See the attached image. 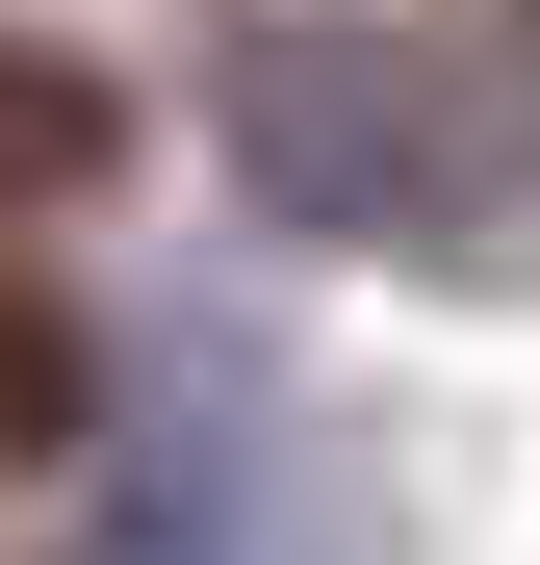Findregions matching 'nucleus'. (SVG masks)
<instances>
[{
  "instance_id": "2",
  "label": "nucleus",
  "mask_w": 540,
  "mask_h": 565,
  "mask_svg": "<svg viewBox=\"0 0 540 565\" xmlns=\"http://www.w3.org/2000/svg\"><path fill=\"white\" fill-rule=\"evenodd\" d=\"M77 565H335V514H309V462L257 412H155L104 462V514H77Z\"/></svg>"
},
{
  "instance_id": "4",
  "label": "nucleus",
  "mask_w": 540,
  "mask_h": 565,
  "mask_svg": "<svg viewBox=\"0 0 540 565\" xmlns=\"http://www.w3.org/2000/svg\"><path fill=\"white\" fill-rule=\"evenodd\" d=\"M0 437H77V309L0 257Z\"/></svg>"
},
{
  "instance_id": "1",
  "label": "nucleus",
  "mask_w": 540,
  "mask_h": 565,
  "mask_svg": "<svg viewBox=\"0 0 540 565\" xmlns=\"http://www.w3.org/2000/svg\"><path fill=\"white\" fill-rule=\"evenodd\" d=\"M232 129V206H284L335 257H489L540 232V26H335V0H284V26H232L207 77Z\"/></svg>"
},
{
  "instance_id": "3",
  "label": "nucleus",
  "mask_w": 540,
  "mask_h": 565,
  "mask_svg": "<svg viewBox=\"0 0 540 565\" xmlns=\"http://www.w3.org/2000/svg\"><path fill=\"white\" fill-rule=\"evenodd\" d=\"M104 154H129L104 77H77V52H0V206H52V180H104Z\"/></svg>"
},
{
  "instance_id": "5",
  "label": "nucleus",
  "mask_w": 540,
  "mask_h": 565,
  "mask_svg": "<svg viewBox=\"0 0 540 565\" xmlns=\"http://www.w3.org/2000/svg\"><path fill=\"white\" fill-rule=\"evenodd\" d=\"M489 26H540V0H489Z\"/></svg>"
}]
</instances>
